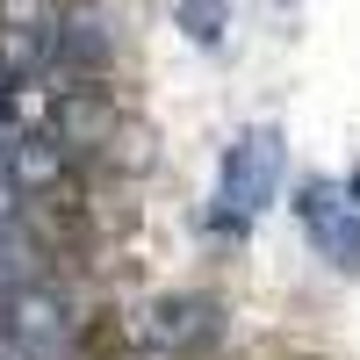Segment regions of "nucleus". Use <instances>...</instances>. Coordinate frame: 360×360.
Returning <instances> with one entry per match:
<instances>
[{
	"mask_svg": "<svg viewBox=\"0 0 360 360\" xmlns=\"http://www.w3.org/2000/svg\"><path fill=\"white\" fill-rule=\"evenodd\" d=\"M281 188V137L274 130H238L231 152H224V180H217V202H224V224H252Z\"/></svg>",
	"mask_w": 360,
	"mask_h": 360,
	"instance_id": "nucleus-1",
	"label": "nucleus"
},
{
	"mask_svg": "<svg viewBox=\"0 0 360 360\" xmlns=\"http://www.w3.org/2000/svg\"><path fill=\"white\" fill-rule=\"evenodd\" d=\"M295 217H303L310 245L339 266V274H360V202L339 180H303L295 188Z\"/></svg>",
	"mask_w": 360,
	"mask_h": 360,
	"instance_id": "nucleus-2",
	"label": "nucleus"
},
{
	"mask_svg": "<svg viewBox=\"0 0 360 360\" xmlns=\"http://www.w3.org/2000/svg\"><path fill=\"white\" fill-rule=\"evenodd\" d=\"M159 332L180 339V346H209L217 339V317H209V303H195V295H173V303H159Z\"/></svg>",
	"mask_w": 360,
	"mask_h": 360,
	"instance_id": "nucleus-3",
	"label": "nucleus"
},
{
	"mask_svg": "<svg viewBox=\"0 0 360 360\" xmlns=\"http://www.w3.org/2000/svg\"><path fill=\"white\" fill-rule=\"evenodd\" d=\"M29 259H37V252H29V238H22L8 217H0V295H8V303H15V295L29 288V274H37Z\"/></svg>",
	"mask_w": 360,
	"mask_h": 360,
	"instance_id": "nucleus-4",
	"label": "nucleus"
},
{
	"mask_svg": "<svg viewBox=\"0 0 360 360\" xmlns=\"http://www.w3.org/2000/svg\"><path fill=\"white\" fill-rule=\"evenodd\" d=\"M180 29H188L195 44H224V29H231V0H180Z\"/></svg>",
	"mask_w": 360,
	"mask_h": 360,
	"instance_id": "nucleus-5",
	"label": "nucleus"
},
{
	"mask_svg": "<svg viewBox=\"0 0 360 360\" xmlns=\"http://www.w3.org/2000/svg\"><path fill=\"white\" fill-rule=\"evenodd\" d=\"M346 188H353V202H360V166H353V180H346Z\"/></svg>",
	"mask_w": 360,
	"mask_h": 360,
	"instance_id": "nucleus-6",
	"label": "nucleus"
}]
</instances>
